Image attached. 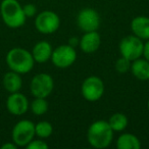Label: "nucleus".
Instances as JSON below:
<instances>
[{"instance_id": "nucleus-2", "label": "nucleus", "mask_w": 149, "mask_h": 149, "mask_svg": "<svg viewBox=\"0 0 149 149\" xmlns=\"http://www.w3.org/2000/svg\"><path fill=\"white\" fill-rule=\"evenodd\" d=\"M6 64L10 70L21 74H28L34 68L35 60L30 51L22 47H15L6 54Z\"/></svg>"}, {"instance_id": "nucleus-4", "label": "nucleus", "mask_w": 149, "mask_h": 149, "mask_svg": "<svg viewBox=\"0 0 149 149\" xmlns=\"http://www.w3.org/2000/svg\"><path fill=\"white\" fill-rule=\"evenodd\" d=\"M35 136V124L29 120L17 122L11 132L13 142H15L17 147H26Z\"/></svg>"}, {"instance_id": "nucleus-17", "label": "nucleus", "mask_w": 149, "mask_h": 149, "mask_svg": "<svg viewBox=\"0 0 149 149\" xmlns=\"http://www.w3.org/2000/svg\"><path fill=\"white\" fill-rule=\"evenodd\" d=\"M116 147L118 149H139L141 147V143L135 135L125 133L118 137Z\"/></svg>"}, {"instance_id": "nucleus-10", "label": "nucleus", "mask_w": 149, "mask_h": 149, "mask_svg": "<svg viewBox=\"0 0 149 149\" xmlns=\"http://www.w3.org/2000/svg\"><path fill=\"white\" fill-rule=\"evenodd\" d=\"M77 23L79 28L84 32L97 31L100 26L99 13L93 8H84L77 17Z\"/></svg>"}, {"instance_id": "nucleus-16", "label": "nucleus", "mask_w": 149, "mask_h": 149, "mask_svg": "<svg viewBox=\"0 0 149 149\" xmlns=\"http://www.w3.org/2000/svg\"><path fill=\"white\" fill-rule=\"evenodd\" d=\"M130 70L132 72L133 76L141 81L149 80V61L147 59L138 58L135 59L131 63Z\"/></svg>"}, {"instance_id": "nucleus-23", "label": "nucleus", "mask_w": 149, "mask_h": 149, "mask_svg": "<svg viewBox=\"0 0 149 149\" xmlns=\"http://www.w3.org/2000/svg\"><path fill=\"white\" fill-rule=\"evenodd\" d=\"M24 13H25L26 17H35L36 13H37V7L32 3H28V4L23 6Z\"/></svg>"}, {"instance_id": "nucleus-5", "label": "nucleus", "mask_w": 149, "mask_h": 149, "mask_svg": "<svg viewBox=\"0 0 149 149\" xmlns=\"http://www.w3.org/2000/svg\"><path fill=\"white\" fill-rule=\"evenodd\" d=\"M54 81L49 74L40 72L34 76L30 84V90L34 97L46 98L52 93Z\"/></svg>"}, {"instance_id": "nucleus-27", "label": "nucleus", "mask_w": 149, "mask_h": 149, "mask_svg": "<svg viewBox=\"0 0 149 149\" xmlns=\"http://www.w3.org/2000/svg\"><path fill=\"white\" fill-rule=\"evenodd\" d=\"M147 107H148V110H149V99H148V103H147Z\"/></svg>"}, {"instance_id": "nucleus-26", "label": "nucleus", "mask_w": 149, "mask_h": 149, "mask_svg": "<svg viewBox=\"0 0 149 149\" xmlns=\"http://www.w3.org/2000/svg\"><path fill=\"white\" fill-rule=\"evenodd\" d=\"M80 43L79 39H78L77 37H72L70 38V40H68V45H70L72 47H76V46H78Z\"/></svg>"}, {"instance_id": "nucleus-9", "label": "nucleus", "mask_w": 149, "mask_h": 149, "mask_svg": "<svg viewBox=\"0 0 149 149\" xmlns=\"http://www.w3.org/2000/svg\"><path fill=\"white\" fill-rule=\"evenodd\" d=\"M60 19L55 13L51 10H44L40 13L35 19V27L42 34H52L58 30Z\"/></svg>"}, {"instance_id": "nucleus-6", "label": "nucleus", "mask_w": 149, "mask_h": 149, "mask_svg": "<svg viewBox=\"0 0 149 149\" xmlns=\"http://www.w3.org/2000/svg\"><path fill=\"white\" fill-rule=\"evenodd\" d=\"M143 48L144 43L142 42V39L135 35L127 36L120 42V54L131 61L138 59L143 55Z\"/></svg>"}, {"instance_id": "nucleus-15", "label": "nucleus", "mask_w": 149, "mask_h": 149, "mask_svg": "<svg viewBox=\"0 0 149 149\" xmlns=\"http://www.w3.org/2000/svg\"><path fill=\"white\" fill-rule=\"evenodd\" d=\"M2 85L8 93L19 92L23 87V79L21 77V74L13 72V70L6 72L3 76Z\"/></svg>"}, {"instance_id": "nucleus-25", "label": "nucleus", "mask_w": 149, "mask_h": 149, "mask_svg": "<svg viewBox=\"0 0 149 149\" xmlns=\"http://www.w3.org/2000/svg\"><path fill=\"white\" fill-rule=\"evenodd\" d=\"M143 56L145 59H147L149 61V39L146 43L144 44V48H143Z\"/></svg>"}, {"instance_id": "nucleus-20", "label": "nucleus", "mask_w": 149, "mask_h": 149, "mask_svg": "<svg viewBox=\"0 0 149 149\" xmlns=\"http://www.w3.org/2000/svg\"><path fill=\"white\" fill-rule=\"evenodd\" d=\"M31 110L35 116H42L46 113L48 110V102L46 98L35 97L31 103Z\"/></svg>"}, {"instance_id": "nucleus-21", "label": "nucleus", "mask_w": 149, "mask_h": 149, "mask_svg": "<svg viewBox=\"0 0 149 149\" xmlns=\"http://www.w3.org/2000/svg\"><path fill=\"white\" fill-rule=\"evenodd\" d=\"M131 63L132 61L129 59H127L126 57L122 56L120 57L116 62V70L120 74H125V72H129L131 68Z\"/></svg>"}, {"instance_id": "nucleus-1", "label": "nucleus", "mask_w": 149, "mask_h": 149, "mask_svg": "<svg viewBox=\"0 0 149 149\" xmlns=\"http://www.w3.org/2000/svg\"><path fill=\"white\" fill-rule=\"evenodd\" d=\"M88 142L92 147L103 149L108 147L113 139V131L106 120H96L90 125L87 132Z\"/></svg>"}, {"instance_id": "nucleus-18", "label": "nucleus", "mask_w": 149, "mask_h": 149, "mask_svg": "<svg viewBox=\"0 0 149 149\" xmlns=\"http://www.w3.org/2000/svg\"><path fill=\"white\" fill-rule=\"evenodd\" d=\"M108 124L111 127L113 132H122L128 126V118H127L126 114L116 112V113L112 114L110 116Z\"/></svg>"}, {"instance_id": "nucleus-7", "label": "nucleus", "mask_w": 149, "mask_h": 149, "mask_svg": "<svg viewBox=\"0 0 149 149\" xmlns=\"http://www.w3.org/2000/svg\"><path fill=\"white\" fill-rule=\"evenodd\" d=\"M81 93L87 101H97L102 97L104 93L103 81L97 76H90L86 78L82 83Z\"/></svg>"}, {"instance_id": "nucleus-14", "label": "nucleus", "mask_w": 149, "mask_h": 149, "mask_svg": "<svg viewBox=\"0 0 149 149\" xmlns=\"http://www.w3.org/2000/svg\"><path fill=\"white\" fill-rule=\"evenodd\" d=\"M131 30L133 34L142 40L149 39V17L140 15L133 19L131 23Z\"/></svg>"}, {"instance_id": "nucleus-24", "label": "nucleus", "mask_w": 149, "mask_h": 149, "mask_svg": "<svg viewBox=\"0 0 149 149\" xmlns=\"http://www.w3.org/2000/svg\"><path fill=\"white\" fill-rule=\"evenodd\" d=\"M17 144H15V142H6L4 143V144L1 145V149H17Z\"/></svg>"}, {"instance_id": "nucleus-19", "label": "nucleus", "mask_w": 149, "mask_h": 149, "mask_svg": "<svg viewBox=\"0 0 149 149\" xmlns=\"http://www.w3.org/2000/svg\"><path fill=\"white\" fill-rule=\"evenodd\" d=\"M52 132H53V128H52V125L49 122L41 120V122L37 123L35 125L36 136H38L39 138H48V137H50L52 135Z\"/></svg>"}, {"instance_id": "nucleus-13", "label": "nucleus", "mask_w": 149, "mask_h": 149, "mask_svg": "<svg viewBox=\"0 0 149 149\" xmlns=\"http://www.w3.org/2000/svg\"><path fill=\"white\" fill-rule=\"evenodd\" d=\"M52 51H53V49H52L50 43L43 40V41H39L38 43L35 44L31 53L33 55L35 62L44 63V62H47L51 58Z\"/></svg>"}, {"instance_id": "nucleus-12", "label": "nucleus", "mask_w": 149, "mask_h": 149, "mask_svg": "<svg viewBox=\"0 0 149 149\" xmlns=\"http://www.w3.org/2000/svg\"><path fill=\"white\" fill-rule=\"evenodd\" d=\"M101 45V37L97 31L86 32L80 40L79 46L85 53H94L99 49Z\"/></svg>"}, {"instance_id": "nucleus-22", "label": "nucleus", "mask_w": 149, "mask_h": 149, "mask_svg": "<svg viewBox=\"0 0 149 149\" xmlns=\"http://www.w3.org/2000/svg\"><path fill=\"white\" fill-rule=\"evenodd\" d=\"M26 147L28 149H48V144L41 139H37V140L33 139Z\"/></svg>"}, {"instance_id": "nucleus-11", "label": "nucleus", "mask_w": 149, "mask_h": 149, "mask_svg": "<svg viewBox=\"0 0 149 149\" xmlns=\"http://www.w3.org/2000/svg\"><path fill=\"white\" fill-rule=\"evenodd\" d=\"M6 108L13 116H23L29 109V100L19 91L9 93L6 99Z\"/></svg>"}, {"instance_id": "nucleus-8", "label": "nucleus", "mask_w": 149, "mask_h": 149, "mask_svg": "<svg viewBox=\"0 0 149 149\" xmlns=\"http://www.w3.org/2000/svg\"><path fill=\"white\" fill-rule=\"evenodd\" d=\"M50 59L52 63L59 68H68L77 59V52L70 45H60L52 51Z\"/></svg>"}, {"instance_id": "nucleus-3", "label": "nucleus", "mask_w": 149, "mask_h": 149, "mask_svg": "<svg viewBox=\"0 0 149 149\" xmlns=\"http://www.w3.org/2000/svg\"><path fill=\"white\" fill-rule=\"evenodd\" d=\"M0 15L5 25L10 29H17L25 25L26 17L23 6L17 0H2Z\"/></svg>"}]
</instances>
